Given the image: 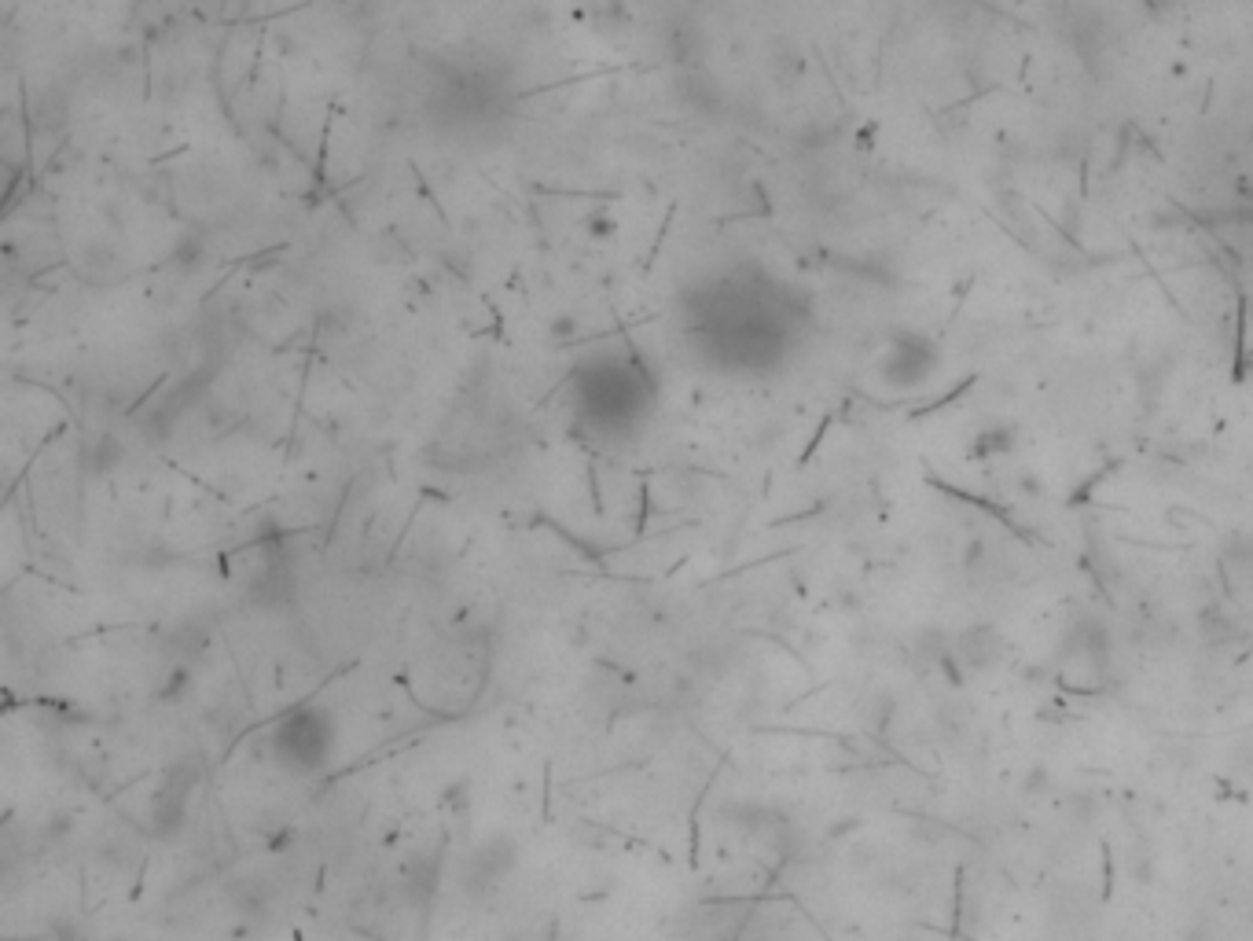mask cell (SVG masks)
<instances>
[{
  "mask_svg": "<svg viewBox=\"0 0 1253 941\" xmlns=\"http://www.w3.org/2000/svg\"><path fill=\"white\" fill-rule=\"evenodd\" d=\"M331 750V721L317 710H298L276 732V754L291 769H317Z\"/></svg>",
  "mask_w": 1253,
  "mask_h": 941,
  "instance_id": "6da1fadb",
  "label": "cell"
},
{
  "mask_svg": "<svg viewBox=\"0 0 1253 941\" xmlns=\"http://www.w3.org/2000/svg\"><path fill=\"white\" fill-rule=\"evenodd\" d=\"M519 861V850H515V842L508 835H493L478 846L471 857H467V875H463V886H467V894L482 897L486 890H493L497 883H504L511 875Z\"/></svg>",
  "mask_w": 1253,
  "mask_h": 941,
  "instance_id": "7a4b0ae2",
  "label": "cell"
},
{
  "mask_svg": "<svg viewBox=\"0 0 1253 941\" xmlns=\"http://www.w3.org/2000/svg\"><path fill=\"white\" fill-rule=\"evenodd\" d=\"M438 875H441L438 857H416V861L408 864V894L416 897V901H430Z\"/></svg>",
  "mask_w": 1253,
  "mask_h": 941,
  "instance_id": "3957f363",
  "label": "cell"
}]
</instances>
